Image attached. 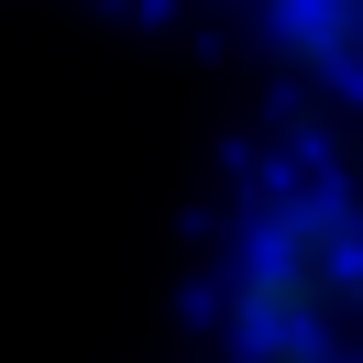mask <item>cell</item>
<instances>
[{"mask_svg":"<svg viewBox=\"0 0 363 363\" xmlns=\"http://www.w3.org/2000/svg\"><path fill=\"white\" fill-rule=\"evenodd\" d=\"M363 330V187L297 177L253 209L220 286L231 363H352Z\"/></svg>","mask_w":363,"mask_h":363,"instance_id":"cell-1","label":"cell"},{"mask_svg":"<svg viewBox=\"0 0 363 363\" xmlns=\"http://www.w3.org/2000/svg\"><path fill=\"white\" fill-rule=\"evenodd\" d=\"M264 33L308 89H352L363 99V0H264Z\"/></svg>","mask_w":363,"mask_h":363,"instance_id":"cell-2","label":"cell"}]
</instances>
